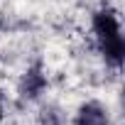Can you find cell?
<instances>
[{"instance_id": "cell-1", "label": "cell", "mask_w": 125, "mask_h": 125, "mask_svg": "<svg viewBox=\"0 0 125 125\" xmlns=\"http://www.w3.org/2000/svg\"><path fill=\"white\" fill-rule=\"evenodd\" d=\"M108 123H110L108 108L96 103V101H88V103L79 105V110L74 115V125H108Z\"/></svg>"}, {"instance_id": "cell-2", "label": "cell", "mask_w": 125, "mask_h": 125, "mask_svg": "<svg viewBox=\"0 0 125 125\" xmlns=\"http://www.w3.org/2000/svg\"><path fill=\"white\" fill-rule=\"evenodd\" d=\"M93 34L98 42H105V39H113L120 34V22L113 10H101L93 15Z\"/></svg>"}, {"instance_id": "cell-3", "label": "cell", "mask_w": 125, "mask_h": 125, "mask_svg": "<svg viewBox=\"0 0 125 125\" xmlns=\"http://www.w3.org/2000/svg\"><path fill=\"white\" fill-rule=\"evenodd\" d=\"M47 88V76L34 66V69H27L22 81H20V93L22 98H37L42 91Z\"/></svg>"}, {"instance_id": "cell-4", "label": "cell", "mask_w": 125, "mask_h": 125, "mask_svg": "<svg viewBox=\"0 0 125 125\" xmlns=\"http://www.w3.org/2000/svg\"><path fill=\"white\" fill-rule=\"evenodd\" d=\"M98 47H101L103 59L108 61L110 66L118 69L123 64V59H125V39H123V34H118L113 39H105V42H98Z\"/></svg>"}, {"instance_id": "cell-5", "label": "cell", "mask_w": 125, "mask_h": 125, "mask_svg": "<svg viewBox=\"0 0 125 125\" xmlns=\"http://www.w3.org/2000/svg\"><path fill=\"white\" fill-rule=\"evenodd\" d=\"M3 118H5V108H3V103H0V123H3Z\"/></svg>"}]
</instances>
